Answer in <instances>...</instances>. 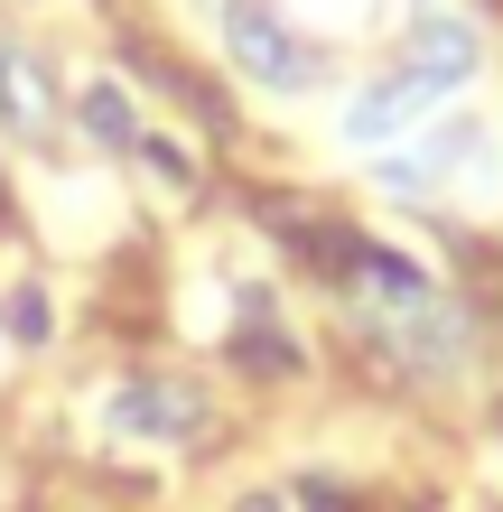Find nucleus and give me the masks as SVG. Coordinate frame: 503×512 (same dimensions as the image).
<instances>
[{
	"label": "nucleus",
	"mask_w": 503,
	"mask_h": 512,
	"mask_svg": "<svg viewBox=\"0 0 503 512\" xmlns=\"http://www.w3.org/2000/svg\"><path fill=\"white\" fill-rule=\"evenodd\" d=\"M345 289H354V326H364V345H382L401 373H448L457 354H466V317L429 289V270H410L401 252L364 243V261L345 270Z\"/></svg>",
	"instance_id": "f257e3e1"
},
{
	"label": "nucleus",
	"mask_w": 503,
	"mask_h": 512,
	"mask_svg": "<svg viewBox=\"0 0 503 512\" xmlns=\"http://www.w3.org/2000/svg\"><path fill=\"white\" fill-rule=\"evenodd\" d=\"M224 47H233V66L252 84H308L317 75V56L289 38L280 10H261V0H224Z\"/></svg>",
	"instance_id": "f03ea898"
},
{
	"label": "nucleus",
	"mask_w": 503,
	"mask_h": 512,
	"mask_svg": "<svg viewBox=\"0 0 503 512\" xmlns=\"http://www.w3.org/2000/svg\"><path fill=\"white\" fill-rule=\"evenodd\" d=\"M112 429L196 438V429H205V391H187V382H122V391H112Z\"/></svg>",
	"instance_id": "7ed1b4c3"
},
{
	"label": "nucleus",
	"mask_w": 503,
	"mask_h": 512,
	"mask_svg": "<svg viewBox=\"0 0 503 512\" xmlns=\"http://www.w3.org/2000/svg\"><path fill=\"white\" fill-rule=\"evenodd\" d=\"M401 75H420L429 94H438V84H466V75H476V28L429 10L420 28H410V47H401Z\"/></svg>",
	"instance_id": "20e7f679"
},
{
	"label": "nucleus",
	"mask_w": 503,
	"mask_h": 512,
	"mask_svg": "<svg viewBox=\"0 0 503 512\" xmlns=\"http://www.w3.org/2000/svg\"><path fill=\"white\" fill-rule=\"evenodd\" d=\"M56 112H66L56 103V75L10 47V66H0V122H10L19 140H56Z\"/></svg>",
	"instance_id": "39448f33"
},
{
	"label": "nucleus",
	"mask_w": 503,
	"mask_h": 512,
	"mask_svg": "<svg viewBox=\"0 0 503 512\" xmlns=\"http://www.w3.org/2000/svg\"><path fill=\"white\" fill-rule=\"evenodd\" d=\"M429 112V84L420 75H392V84H373V94H354L345 103V131L354 140H392V131H410Z\"/></svg>",
	"instance_id": "423d86ee"
},
{
	"label": "nucleus",
	"mask_w": 503,
	"mask_h": 512,
	"mask_svg": "<svg viewBox=\"0 0 503 512\" xmlns=\"http://www.w3.org/2000/svg\"><path fill=\"white\" fill-rule=\"evenodd\" d=\"M131 66L150 75L159 94H177V103H187V112H196L205 131H224V122H233V112H224V94H215V84H196L187 66H177V56H159V47H131Z\"/></svg>",
	"instance_id": "0eeeda50"
},
{
	"label": "nucleus",
	"mask_w": 503,
	"mask_h": 512,
	"mask_svg": "<svg viewBox=\"0 0 503 512\" xmlns=\"http://www.w3.org/2000/svg\"><path fill=\"white\" fill-rule=\"evenodd\" d=\"M466 149H476V131H448V140L410 149V159H382V187H392V196H420V187L448 177V159H466Z\"/></svg>",
	"instance_id": "6e6552de"
},
{
	"label": "nucleus",
	"mask_w": 503,
	"mask_h": 512,
	"mask_svg": "<svg viewBox=\"0 0 503 512\" xmlns=\"http://www.w3.org/2000/svg\"><path fill=\"white\" fill-rule=\"evenodd\" d=\"M84 131H94L103 149H140V103L122 94V84H94V94H84Z\"/></svg>",
	"instance_id": "1a4fd4ad"
},
{
	"label": "nucleus",
	"mask_w": 503,
	"mask_h": 512,
	"mask_svg": "<svg viewBox=\"0 0 503 512\" xmlns=\"http://www.w3.org/2000/svg\"><path fill=\"white\" fill-rule=\"evenodd\" d=\"M233 354H243V373H299V345L261 326V298H252V326L233 336Z\"/></svg>",
	"instance_id": "9d476101"
},
{
	"label": "nucleus",
	"mask_w": 503,
	"mask_h": 512,
	"mask_svg": "<svg viewBox=\"0 0 503 512\" xmlns=\"http://www.w3.org/2000/svg\"><path fill=\"white\" fill-rule=\"evenodd\" d=\"M10 336H19V345H38V336H47V298H38V289H19V298H10Z\"/></svg>",
	"instance_id": "9b49d317"
},
{
	"label": "nucleus",
	"mask_w": 503,
	"mask_h": 512,
	"mask_svg": "<svg viewBox=\"0 0 503 512\" xmlns=\"http://www.w3.org/2000/svg\"><path fill=\"white\" fill-rule=\"evenodd\" d=\"M299 503H308V512H354V503H345V485H336V475H308V485H299Z\"/></svg>",
	"instance_id": "f8f14e48"
},
{
	"label": "nucleus",
	"mask_w": 503,
	"mask_h": 512,
	"mask_svg": "<svg viewBox=\"0 0 503 512\" xmlns=\"http://www.w3.org/2000/svg\"><path fill=\"white\" fill-rule=\"evenodd\" d=\"M140 159H150L159 177H187V149H168V140H150V131H140Z\"/></svg>",
	"instance_id": "ddd939ff"
},
{
	"label": "nucleus",
	"mask_w": 503,
	"mask_h": 512,
	"mask_svg": "<svg viewBox=\"0 0 503 512\" xmlns=\"http://www.w3.org/2000/svg\"><path fill=\"white\" fill-rule=\"evenodd\" d=\"M233 512H280V494H243V503H233Z\"/></svg>",
	"instance_id": "4468645a"
},
{
	"label": "nucleus",
	"mask_w": 503,
	"mask_h": 512,
	"mask_svg": "<svg viewBox=\"0 0 503 512\" xmlns=\"http://www.w3.org/2000/svg\"><path fill=\"white\" fill-rule=\"evenodd\" d=\"M0 66H10V38H0Z\"/></svg>",
	"instance_id": "2eb2a0df"
}]
</instances>
